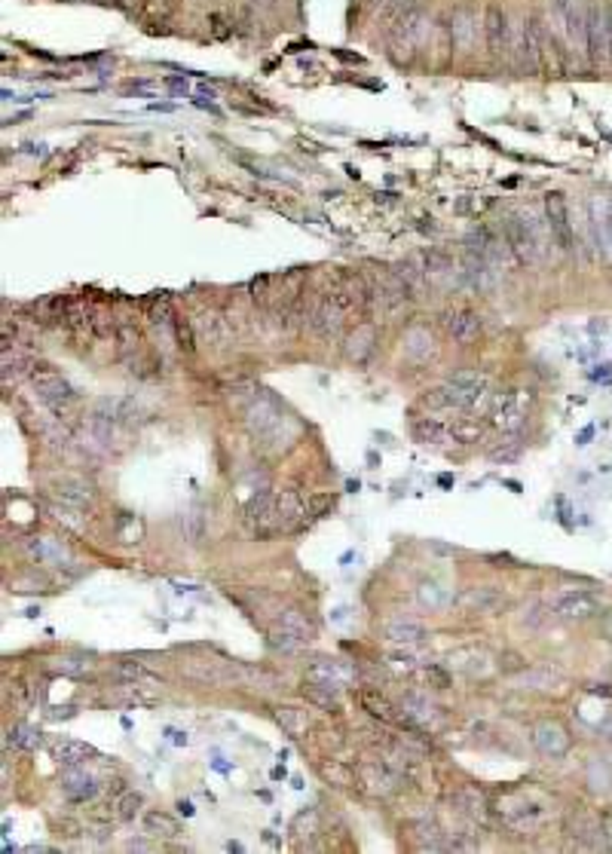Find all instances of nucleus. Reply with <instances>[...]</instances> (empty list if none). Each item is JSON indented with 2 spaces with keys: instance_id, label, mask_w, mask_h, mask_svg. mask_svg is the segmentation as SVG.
Instances as JSON below:
<instances>
[{
  "instance_id": "1",
  "label": "nucleus",
  "mask_w": 612,
  "mask_h": 854,
  "mask_svg": "<svg viewBox=\"0 0 612 854\" xmlns=\"http://www.w3.org/2000/svg\"><path fill=\"white\" fill-rule=\"evenodd\" d=\"M353 316H358L355 297L349 294V288L343 285V279H337V285L331 288L328 294H322V301L316 303V313H312V328H316L319 337L331 340L340 337L346 322Z\"/></svg>"
},
{
  "instance_id": "2",
  "label": "nucleus",
  "mask_w": 612,
  "mask_h": 854,
  "mask_svg": "<svg viewBox=\"0 0 612 854\" xmlns=\"http://www.w3.org/2000/svg\"><path fill=\"white\" fill-rule=\"evenodd\" d=\"M288 417L282 414L279 401L273 396H267L264 389H255L249 398V405H245V426H249V432L258 438L260 444H270L279 438L282 426H288Z\"/></svg>"
},
{
  "instance_id": "3",
  "label": "nucleus",
  "mask_w": 612,
  "mask_h": 854,
  "mask_svg": "<svg viewBox=\"0 0 612 854\" xmlns=\"http://www.w3.org/2000/svg\"><path fill=\"white\" fill-rule=\"evenodd\" d=\"M303 515H306V506L301 502V496H297L294 490H282L279 496H273L267 511L251 527H255L258 536H275V533L294 530V527L303 521Z\"/></svg>"
},
{
  "instance_id": "4",
  "label": "nucleus",
  "mask_w": 612,
  "mask_h": 854,
  "mask_svg": "<svg viewBox=\"0 0 612 854\" xmlns=\"http://www.w3.org/2000/svg\"><path fill=\"white\" fill-rule=\"evenodd\" d=\"M484 392H487V377L477 374V370H459L442 389H435V396L429 401L442 407H462V411H468V407H475L484 398Z\"/></svg>"
},
{
  "instance_id": "5",
  "label": "nucleus",
  "mask_w": 612,
  "mask_h": 854,
  "mask_svg": "<svg viewBox=\"0 0 612 854\" xmlns=\"http://www.w3.org/2000/svg\"><path fill=\"white\" fill-rule=\"evenodd\" d=\"M28 377H31L37 396L47 401V405L56 414H62L65 407L74 405V398H77V396H74V389H71V383L65 380V377L58 374L52 365H47V362H34V365L28 368Z\"/></svg>"
},
{
  "instance_id": "6",
  "label": "nucleus",
  "mask_w": 612,
  "mask_h": 854,
  "mask_svg": "<svg viewBox=\"0 0 612 854\" xmlns=\"http://www.w3.org/2000/svg\"><path fill=\"white\" fill-rule=\"evenodd\" d=\"M505 242H509L511 248V257L514 264H536L539 261V248H542V240H539V230H536L533 218H524V214H511L509 221H505Z\"/></svg>"
},
{
  "instance_id": "7",
  "label": "nucleus",
  "mask_w": 612,
  "mask_h": 854,
  "mask_svg": "<svg viewBox=\"0 0 612 854\" xmlns=\"http://www.w3.org/2000/svg\"><path fill=\"white\" fill-rule=\"evenodd\" d=\"M529 401H533V392L529 389H505L494 398V407H490V417H494V426L503 429V432H518L527 420Z\"/></svg>"
},
{
  "instance_id": "8",
  "label": "nucleus",
  "mask_w": 612,
  "mask_h": 854,
  "mask_svg": "<svg viewBox=\"0 0 612 854\" xmlns=\"http://www.w3.org/2000/svg\"><path fill=\"white\" fill-rule=\"evenodd\" d=\"M355 781L374 797H389L401 784V769L395 766V760H364L355 769Z\"/></svg>"
},
{
  "instance_id": "9",
  "label": "nucleus",
  "mask_w": 612,
  "mask_h": 854,
  "mask_svg": "<svg viewBox=\"0 0 612 854\" xmlns=\"http://www.w3.org/2000/svg\"><path fill=\"white\" fill-rule=\"evenodd\" d=\"M585 53L597 62H609L612 58V34H609V6H588V37H585Z\"/></svg>"
},
{
  "instance_id": "10",
  "label": "nucleus",
  "mask_w": 612,
  "mask_h": 854,
  "mask_svg": "<svg viewBox=\"0 0 612 854\" xmlns=\"http://www.w3.org/2000/svg\"><path fill=\"white\" fill-rule=\"evenodd\" d=\"M499 815H503V821L509 824L511 830H518V833H529V830H536L539 824L545 821V806L539 802H533L529 797H505L499 802Z\"/></svg>"
},
{
  "instance_id": "11",
  "label": "nucleus",
  "mask_w": 612,
  "mask_h": 854,
  "mask_svg": "<svg viewBox=\"0 0 612 854\" xmlns=\"http://www.w3.org/2000/svg\"><path fill=\"white\" fill-rule=\"evenodd\" d=\"M545 221H548V230L551 236H555L557 248L561 251L576 248V233H573L570 205H566L564 193H548V196H545Z\"/></svg>"
},
{
  "instance_id": "12",
  "label": "nucleus",
  "mask_w": 612,
  "mask_h": 854,
  "mask_svg": "<svg viewBox=\"0 0 612 854\" xmlns=\"http://www.w3.org/2000/svg\"><path fill=\"white\" fill-rule=\"evenodd\" d=\"M520 49H524V58H527L529 68H536V71L548 68L551 37L539 25V19H524V28H520Z\"/></svg>"
},
{
  "instance_id": "13",
  "label": "nucleus",
  "mask_w": 612,
  "mask_h": 854,
  "mask_svg": "<svg viewBox=\"0 0 612 854\" xmlns=\"http://www.w3.org/2000/svg\"><path fill=\"white\" fill-rule=\"evenodd\" d=\"M444 328L459 346H472V344H477V337H481L484 325H481V316L477 313H472V309H466V307H457V309H447L444 313Z\"/></svg>"
},
{
  "instance_id": "14",
  "label": "nucleus",
  "mask_w": 612,
  "mask_h": 854,
  "mask_svg": "<svg viewBox=\"0 0 612 854\" xmlns=\"http://www.w3.org/2000/svg\"><path fill=\"white\" fill-rule=\"evenodd\" d=\"M52 496H56L65 509L89 511L95 506V493L83 478H58L56 484H52Z\"/></svg>"
},
{
  "instance_id": "15",
  "label": "nucleus",
  "mask_w": 612,
  "mask_h": 854,
  "mask_svg": "<svg viewBox=\"0 0 612 854\" xmlns=\"http://www.w3.org/2000/svg\"><path fill=\"white\" fill-rule=\"evenodd\" d=\"M484 37H487V47L494 56L509 53L511 28H509V16H505L503 6H487V13H484Z\"/></svg>"
},
{
  "instance_id": "16",
  "label": "nucleus",
  "mask_w": 612,
  "mask_h": 854,
  "mask_svg": "<svg viewBox=\"0 0 612 854\" xmlns=\"http://www.w3.org/2000/svg\"><path fill=\"white\" fill-rule=\"evenodd\" d=\"M533 745L542 750L545 756H564L566 750H570V735L561 723H555V719H545L533 729Z\"/></svg>"
},
{
  "instance_id": "17",
  "label": "nucleus",
  "mask_w": 612,
  "mask_h": 854,
  "mask_svg": "<svg viewBox=\"0 0 612 854\" xmlns=\"http://www.w3.org/2000/svg\"><path fill=\"white\" fill-rule=\"evenodd\" d=\"M551 606H555V613L564 615V619H591L597 613V597L591 591H570V594H561Z\"/></svg>"
},
{
  "instance_id": "18",
  "label": "nucleus",
  "mask_w": 612,
  "mask_h": 854,
  "mask_svg": "<svg viewBox=\"0 0 612 854\" xmlns=\"http://www.w3.org/2000/svg\"><path fill=\"white\" fill-rule=\"evenodd\" d=\"M377 349V331L371 322L355 325V331L346 337V359L355 362V365H368V359L374 355Z\"/></svg>"
},
{
  "instance_id": "19",
  "label": "nucleus",
  "mask_w": 612,
  "mask_h": 854,
  "mask_svg": "<svg viewBox=\"0 0 612 854\" xmlns=\"http://www.w3.org/2000/svg\"><path fill=\"white\" fill-rule=\"evenodd\" d=\"M353 677V671H349L346 665H340L337 658H322V662H316L306 671V680L310 683H319V686L325 689H334V693H340L343 683Z\"/></svg>"
},
{
  "instance_id": "20",
  "label": "nucleus",
  "mask_w": 612,
  "mask_h": 854,
  "mask_svg": "<svg viewBox=\"0 0 612 854\" xmlns=\"http://www.w3.org/2000/svg\"><path fill=\"white\" fill-rule=\"evenodd\" d=\"M435 353H438V346H435V337H432L429 328L414 325V328L405 334V355L410 362L423 365V362H429V355H435Z\"/></svg>"
},
{
  "instance_id": "21",
  "label": "nucleus",
  "mask_w": 612,
  "mask_h": 854,
  "mask_svg": "<svg viewBox=\"0 0 612 854\" xmlns=\"http://www.w3.org/2000/svg\"><path fill=\"white\" fill-rule=\"evenodd\" d=\"M62 790L68 793L74 802H86L99 793V784H95L92 775L83 771L80 766H68V771L62 775Z\"/></svg>"
},
{
  "instance_id": "22",
  "label": "nucleus",
  "mask_w": 612,
  "mask_h": 854,
  "mask_svg": "<svg viewBox=\"0 0 612 854\" xmlns=\"http://www.w3.org/2000/svg\"><path fill=\"white\" fill-rule=\"evenodd\" d=\"M28 554H31L34 561H40V563H52V567H62V563L71 561L68 548H65L62 542L47 539V536L28 539Z\"/></svg>"
},
{
  "instance_id": "23",
  "label": "nucleus",
  "mask_w": 612,
  "mask_h": 854,
  "mask_svg": "<svg viewBox=\"0 0 612 854\" xmlns=\"http://www.w3.org/2000/svg\"><path fill=\"white\" fill-rule=\"evenodd\" d=\"M193 328H197V334L199 337L205 340V344H212V346H223L230 340V325H227V318H223L221 313H203L193 322Z\"/></svg>"
},
{
  "instance_id": "24",
  "label": "nucleus",
  "mask_w": 612,
  "mask_h": 854,
  "mask_svg": "<svg viewBox=\"0 0 612 854\" xmlns=\"http://www.w3.org/2000/svg\"><path fill=\"white\" fill-rule=\"evenodd\" d=\"M423 31H425L423 13L416 10V6H410V10H405L398 19H395V40L405 43V47H414V43L423 37Z\"/></svg>"
},
{
  "instance_id": "25",
  "label": "nucleus",
  "mask_w": 612,
  "mask_h": 854,
  "mask_svg": "<svg viewBox=\"0 0 612 854\" xmlns=\"http://www.w3.org/2000/svg\"><path fill=\"white\" fill-rule=\"evenodd\" d=\"M273 717H275V723L291 735V738H306V732H310V717H306V710H301V708L282 704V708L273 710Z\"/></svg>"
},
{
  "instance_id": "26",
  "label": "nucleus",
  "mask_w": 612,
  "mask_h": 854,
  "mask_svg": "<svg viewBox=\"0 0 612 854\" xmlns=\"http://www.w3.org/2000/svg\"><path fill=\"white\" fill-rule=\"evenodd\" d=\"M386 637H389L392 643L414 646V643L425 640V628L414 619H392L389 625H386Z\"/></svg>"
},
{
  "instance_id": "27",
  "label": "nucleus",
  "mask_w": 612,
  "mask_h": 854,
  "mask_svg": "<svg viewBox=\"0 0 612 854\" xmlns=\"http://www.w3.org/2000/svg\"><path fill=\"white\" fill-rule=\"evenodd\" d=\"M52 756H56L62 766H83L89 756H95V747L83 745V741L65 738V741H58V745L52 747Z\"/></svg>"
},
{
  "instance_id": "28",
  "label": "nucleus",
  "mask_w": 612,
  "mask_h": 854,
  "mask_svg": "<svg viewBox=\"0 0 612 854\" xmlns=\"http://www.w3.org/2000/svg\"><path fill=\"white\" fill-rule=\"evenodd\" d=\"M453 802H457L472 821H487V799H484V793L477 790V787H459V790L453 793Z\"/></svg>"
},
{
  "instance_id": "29",
  "label": "nucleus",
  "mask_w": 612,
  "mask_h": 854,
  "mask_svg": "<svg viewBox=\"0 0 612 854\" xmlns=\"http://www.w3.org/2000/svg\"><path fill=\"white\" fill-rule=\"evenodd\" d=\"M414 435H416V441H423V444H442L453 435V429L438 417H423V420L414 423Z\"/></svg>"
},
{
  "instance_id": "30",
  "label": "nucleus",
  "mask_w": 612,
  "mask_h": 854,
  "mask_svg": "<svg viewBox=\"0 0 612 854\" xmlns=\"http://www.w3.org/2000/svg\"><path fill=\"white\" fill-rule=\"evenodd\" d=\"M462 604H466L468 610H477V613H494L505 604V597L496 588H472V591L462 594Z\"/></svg>"
},
{
  "instance_id": "31",
  "label": "nucleus",
  "mask_w": 612,
  "mask_h": 854,
  "mask_svg": "<svg viewBox=\"0 0 612 854\" xmlns=\"http://www.w3.org/2000/svg\"><path fill=\"white\" fill-rule=\"evenodd\" d=\"M144 830L156 839H178V833H181L178 821L171 818V815L160 812V808H153V812L144 815Z\"/></svg>"
},
{
  "instance_id": "32",
  "label": "nucleus",
  "mask_w": 612,
  "mask_h": 854,
  "mask_svg": "<svg viewBox=\"0 0 612 854\" xmlns=\"http://www.w3.org/2000/svg\"><path fill=\"white\" fill-rule=\"evenodd\" d=\"M147 318H151V325L153 328H175V313H171V301H169V294L166 292H160V294H153V301L147 303Z\"/></svg>"
},
{
  "instance_id": "33",
  "label": "nucleus",
  "mask_w": 612,
  "mask_h": 854,
  "mask_svg": "<svg viewBox=\"0 0 612 854\" xmlns=\"http://www.w3.org/2000/svg\"><path fill=\"white\" fill-rule=\"evenodd\" d=\"M279 625L282 628H288V631H294L297 637H303L306 643L316 637V625H312V619L306 613H301V610H285L279 615Z\"/></svg>"
},
{
  "instance_id": "34",
  "label": "nucleus",
  "mask_w": 612,
  "mask_h": 854,
  "mask_svg": "<svg viewBox=\"0 0 612 854\" xmlns=\"http://www.w3.org/2000/svg\"><path fill=\"white\" fill-rule=\"evenodd\" d=\"M181 671L188 674L190 680L212 683V686H218V683L227 680V674H223V667H218V662H188Z\"/></svg>"
},
{
  "instance_id": "35",
  "label": "nucleus",
  "mask_w": 612,
  "mask_h": 854,
  "mask_svg": "<svg viewBox=\"0 0 612 854\" xmlns=\"http://www.w3.org/2000/svg\"><path fill=\"white\" fill-rule=\"evenodd\" d=\"M362 704H364V710H368L371 717L383 719V723H392V719H395L392 702H389L386 695L374 693V689H364V693H362Z\"/></svg>"
},
{
  "instance_id": "36",
  "label": "nucleus",
  "mask_w": 612,
  "mask_h": 854,
  "mask_svg": "<svg viewBox=\"0 0 612 854\" xmlns=\"http://www.w3.org/2000/svg\"><path fill=\"white\" fill-rule=\"evenodd\" d=\"M401 710H405V717L414 719V723H429V719H435V708L416 693L401 698Z\"/></svg>"
},
{
  "instance_id": "37",
  "label": "nucleus",
  "mask_w": 612,
  "mask_h": 854,
  "mask_svg": "<svg viewBox=\"0 0 612 854\" xmlns=\"http://www.w3.org/2000/svg\"><path fill=\"white\" fill-rule=\"evenodd\" d=\"M40 745V735L34 729H28V726H16V729H6L4 732V747L6 750H34Z\"/></svg>"
},
{
  "instance_id": "38",
  "label": "nucleus",
  "mask_w": 612,
  "mask_h": 854,
  "mask_svg": "<svg viewBox=\"0 0 612 854\" xmlns=\"http://www.w3.org/2000/svg\"><path fill=\"white\" fill-rule=\"evenodd\" d=\"M141 806H144L141 793H136V790L119 793V797L114 799V818L117 821H136V815L141 812Z\"/></svg>"
},
{
  "instance_id": "39",
  "label": "nucleus",
  "mask_w": 612,
  "mask_h": 854,
  "mask_svg": "<svg viewBox=\"0 0 612 854\" xmlns=\"http://www.w3.org/2000/svg\"><path fill=\"white\" fill-rule=\"evenodd\" d=\"M114 334H117V346H119V355H123V359H132V355L141 349V331L136 328V325L123 322V325H117Z\"/></svg>"
},
{
  "instance_id": "40",
  "label": "nucleus",
  "mask_w": 612,
  "mask_h": 854,
  "mask_svg": "<svg viewBox=\"0 0 612 854\" xmlns=\"http://www.w3.org/2000/svg\"><path fill=\"white\" fill-rule=\"evenodd\" d=\"M472 13L468 10H459L453 13V25H450V37H453V47H462L466 49L468 43H472Z\"/></svg>"
},
{
  "instance_id": "41",
  "label": "nucleus",
  "mask_w": 612,
  "mask_h": 854,
  "mask_svg": "<svg viewBox=\"0 0 612 854\" xmlns=\"http://www.w3.org/2000/svg\"><path fill=\"white\" fill-rule=\"evenodd\" d=\"M273 646H275V649H282V652H297V649H303L306 640H303V637H297L294 631H288V628L279 625L273 631Z\"/></svg>"
},
{
  "instance_id": "42",
  "label": "nucleus",
  "mask_w": 612,
  "mask_h": 854,
  "mask_svg": "<svg viewBox=\"0 0 612 854\" xmlns=\"http://www.w3.org/2000/svg\"><path fill=\"white\" fill-rule=\"evenodd\" d=\"M322 775H325L331 784H337V787H349V784L355 781V771L346 769V766H340V762H325V766H322Z\"/></svg>"
},
{
  "instance_id": "43",
  "label": "nucleus",
  "mask_w": 612,
  "mask_h": 854,
  "mask_svg": "<svg viewBox=\"0 0 612 854\" xmlns=\"http://www.w3.org/2000/svg\"><path fill=\"white\" fill-rule=\"evenodd\" d=\"M273 496H275V493H270V490H260V493L251 496V500L245 502V518H249V521L255 524L258 518L267 511V506H270V502H273Z\"/></svg>"
},
{
  "instance_id": "44",
  "label": "nucleus",
  "mask_w": 612,
  "mask_h": 854,
  "mask_svg": "<svg viewBox=\"0 0 612 854\" xmlns=\"http://www.w3.org/2000/svg\"><path fill=\"white\" fill-rule=\"evenodd\" d=\"M175 334H178V346H181L184 353H193V349H197V328H193V322H188V318H175Z\"/></svg>"
},
{
  "instance_id": "45",
  "label": "nucleus",
  "mask_w": 612,
  "mask_h": 854,
  "mask_svg": "<svg viewBox=\"0 0 612 854\" xmlns=\"http://www.w3.org/2000/svg\"><path fill=\"white\" fill-rule=\"evenodd\" d=\"M420 604L429 606V610H442L447 604V591L438 588V585H423L420 588Z\"/></svg>"
},
{
  "instance_id": "46",
  "label": "nucleus",
  "mask_w": 612,
  "mask_h": 854,
  "mask_svg": "<svg viewBox=\"0 0 612 854\" xmlns=\"http://www.w3.org/2000/svg\"><path fill=\"white\" fill-rule=\"evenodd\" d=\"M117 677H123V680H129V683H156L151 674L144 671L141 665H136V662H123V665H117Z\"/></svg>"
},
{
  "instance_id": "47",
  "label": "nucleus",
  "mask_w": 612,
  "mask_h": 854,
  "mask_svg": "<svg viewBox=\"0 0 612 854\" xmlns=\"http://www.w3.org/2000/svg\"><path fill=\"white\" fill-rule=\"evenodd\" d=\"M410 6H414V0H377V13L386 19H398Z\"/></svg>"
},
{
  "instance_id": "48",
  "label": "nucleus",
  "mask_w": 612,
  "mask_h": 854,
  "mask_svg": "<svg viewBox=\"0 0 612 854\" xmlns=\"http://www.w3.org/2000/svg\"><path fill=\"white\" fill-rule=\"evenodd\" d=\"M25 365H28V359H22L19 353H13V355H10V349H4V380H10V377H13V380H16V377L22 374V368H25Z\"/></svg>"
},
{
  "instance_id": "49",
  "label": "nucleus",
  "mask_w": 612,
  "mask_h": 854,
  "mask_svg": "<svg viewBox=\"0 0 612 854\" xmlns=\"http://www.w3.org/2000/svg\"><path fill=\"white\" fill-rule=\"evenodd\" d=\"M518 454H520V441L511 438L509 444H499V448L490 450V459H496V463H511V459H518Z\"/></svg>"
},
{
  "instance_id": "50",
  "label": "nucleus",
  "mask_w": 612,
  "mask_h": 854,
  "mask_svg": "<svg viewBox=\"0 0 612 854\" xmlns=\"http://www.w3.org/2000/svg\"><path fill=\"white\" fill-rule=\"evenodd\" d=\"M6 698H13V704H16V708H25V704L31 702V689H28L22 680L6 683Z\"/></svg>"
},
{
  "instance_id": "51",
  "label": "nucleus",
  "mask_w": 612,
  "mask_h": 854,
  "mask_svg": "<svg viewBox=\"0 0 612 854\" xmlns=\"http://www.w3.org/2000/svg\"><path fill=\"white\" fill-rule=\"evenodd\" d=\"M117 533H119V539H123V542H136L138 533H141V524L132 515H123V518H119V524H117Z\"/></svg>"
},
{
  "instance_id": "52",
  "label": "nucleus",
  "mask_w": 612,
  "mask_h": 854,
  "mask_svg": "<svg viewBox=\"0 0 612 854\" xmlns=\"http://www.w3.org/2000/svg\"><path fill=\"white\" fill-rule=\"evenodd\" d=\"M49 667L56 674H83L89 667V662H83V658H56Z\"/></svg>"
},
{
  "instance_id": "53",
  "label": "nucleus",
  "mask_w": 612,
  "mask_h": 854,
  "mask_svg": "<svg viewBox=\"0 0 612 854\" xmlns=\"http://www.w3.org/2000/svg\"><path fill=\"white\" fill-rule=\"evenodd\" d=\"M425 680H432V686H435V689H447V686H450V674H447L444 667H438V665H429V667H425Z\"/></svg>"
},
{
  "instance_id": "54",
  "label": "nucleus",
  "mask_w": 612,
  "mask_h": 854,
  "mask_svg": "<svg viewBox=\"0 0 612 854\" xmlns=\"http://www.w3.org/2000/svg\"><path fill=\"white\" fill-rule=\"evenodd\" d=\"M147 6H151V13H153V16L166 19L169 13H171V10H175V6H178V0H151V4H147Z\"/></svg>"
},
{
  "instance_id": "55",
  "label": "nucleus",
  "mask_w": 612,
  "mask_h": 854,
  "mask_svg": "<svg viewBox=\"0 0 612 854\" xmlns=\"http://www.w3.org/2000/svg\"><path fill=\"white\" fill-rule=\"evenodd\" d=\"M499 667H503V671H518V667H524V665H520L518 652H505V656L499 658Z\"/></svg>"
},
{
  "instance_id": "56",
  "label": "nucleus",
  "mask_w": 612,
  "mask_h": 854,
  "mask_svg": "<svg viewBox=\"0 0 612 854\" xmlns=\"http://www.w3.org/2000/svg\"><path fill=\"white\" fill-rule=\"evenodd\" d=\"M597 732H600L603 738H609V741H612V717H609V719H603V723L597 726Z\"/></svg>"
},
{
  "instance_id": "57",
  "label": "nucleus",
  "mask_w": 612,
  "mask_h": 854,
  "mask_svg": "<svg viewBox=\"0 0 612 854\" xmlns=\"http://www.w3.org/2000/svg\"><path fill=\"white\" fill-rule=\"evenodd\" d=\"M169 735H171V741H175V745H188V732H175V729H169Z\"/></svg>"
},
{
  "instance_id": "58",
  "label": "nucleus",
  "mask_w": 612,
  "mask_h": 854,
  "mask_svg": "<svg viewBox=\"0 0 612 854\" xmlns=\"http://www.w3.org/2000/svg\"><path fill=\"white\" fill-rule=\"evenodd\" d=\"M594 435V426H588V429H581V435H579V444H588V438Z\"/></svg>"
},
{
  "instance_id": "59",
  "label": "nucleus",
  "mask_w": 612,
  "mask_h": 854,
  "mask_svg": "<svg viewBox=\"0 0 612 854\" xmlns=\"http://www.w3.org/2000/svg\"><path fill=\"white\" fill-rule=\"evenodd\" d=\"M178 808H181V812L188 815V818H190V815H193V806H190V802H181V806H178Z\"/></svg>"
},
{
  "instance_id": "60",
  "label": "nucleus",
  "mask_w": 612,
  "mask_h": 854,
  "mask_svg": "<svg viewBox=\"0 0 612 854\" xmlns=\"http://www.w3.org/2000/svg\"><path fill=\"white\" fill-rule=\"evenodd\" d=\"M609 34H612V6H609Z\"/></svg>"
}]
</instances>
